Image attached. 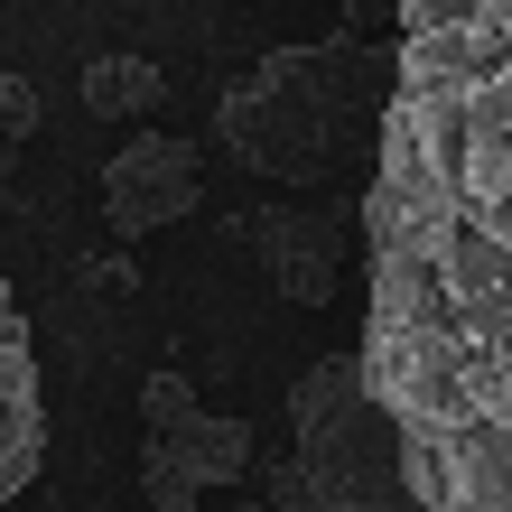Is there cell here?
Wrapping results in <instances>:
<instances>
[{
  "mask_svg": "<svg viewBox=\"0 0 512 512\" xmlns=\"http://www.w3.org/2000/svg\"><path fill=\"white\" fill-rule=\"evenodd\" d=\"M354 354L410 503L512 512V0H401Z\"/></svg>",
  "mask_w": 512,
  "mask_h": 512,
  "instance_id": "6da1fadb",
  "label": "cell"
},
{
  "mask_svg": "<svg viewBox=\"0 0 512 512\" xmlns=\"http://www.w3.org/2000/svg\"><path fill=\"white\" fill-rule=\"evenodd\" d=\"M382 112H391V56L364 47L354 28L317 47H280L243 66L215 103V140L243 159L252 177L280 187H336L345 168L373 177L382 149Z\"/></svg>",
  "mask_w": 512,
  "mask_h": 512,
  "instance_id": "7a4b0ae2",
  "label": "cell"
},
{
  "mask_svg": "<svg viewBox=\"0 0 512 512\" xmlns=\"http://www.w3.org/2000/svg\"><path fill=\"white\" fill-rule=\"evenodd\" d=\"M289 466L308 475L317 512H419L401 419L364 382V354H317L289 391Z\"/></svg>",
  "mask_w": 512,
  "mask_h": 512,
  "instance_id": "3957f363",
  "label": "cell"
},
{
  "mask_svg": "<svg viewBox=\"0 0 512 512\" xmlns=\"http://www.w3.org/2000/svg\"><path fill=\"white\" fill-rule=\"evenodd\" d=\"M252 466H261L252 419L187 410V419H168V429H149V447H140V503L149 512H196L215 485H252Z\"/></svg>",
  "mask_w": 512,
  "mask_h": 512,
  "instance_id": "277c9868",
  "label": "cell"
},
{
  "mask_svg": "<svg viewBox=\"0 0 512 512\" xmlns=\"http://www.w3.org/2000/svg\"><path fill=\"white\" fill-rule=\"evenodd\" d=\"M205 205V149L177 140V131H131L122 149L103 159V224L140 243L159 224H187Z\"/></svg>",
  "mask_w": 512,
  "mask_h": 512,
  "instance_id": "5b68a950",
  "label": "cell"
},
{
  "mask_svg": "<svg viewBox=\"0 0 512 512\" xmlns=\"http://www.w3.org/2000/svg\"><path fill=\"white\" fill-rule=\"evenodd\" d=\"M233 233H243L252 270L280 298H298V308H326V298H336V280H345V224L326 215V205H261V215H243Z\"/></svg>",
  "mask_w": 512,
  "mask_h": 512,
  "instance_id": "8992f818",
  "label": "cell"
},
{
  "mask_svg": "<svg viewBox=\"0 0 512 512\" xmlns=\"http://www.w3.org/2000/svg\"><path fill=\"white\" fill-rule=\"evenodd\" d=\"M47 466V391H38V345H28V317L10 298V270H0V512H10Z\"/></svg>",
  "mask_w": 512,
  "mask_h": 512,
  "instance_id": "52a82bcc",
  "label": "cell"
},
{
  "mask_svg": "<svg viewBox=\"0 0 512 512\" xmlns=\"http://www.w3.org/2000/svg\"><path fill=\"white\" fill-rule=\"evenodd\" d=\"M159 103H168V75L149 56H94L84 66V112L94 122H149Z\"/></svg>",
  "mask_w": 512,
  "mask_h": 512,
  "instance_id": "ba28073f",
  "label": "cell"
},
{
  "mask_svg": "<svg viewBox=\"0 0 512 512\" xmlns=\"http://www.w3.org/2000/svg\"><path fill=\"white\" fill-rule=\"evenodd\" d=\"M261 475V503L270 512H317V494H308V475H298L289 457H270V466H252Z\"/></svg>",
  "mask_w": 512,
  "mask_h": 512,
  "instance_id": "9c48e42d",
  "label": "cell"
},
{
  "mask_svg": "<svg viewBox=\"0 0 512 512\" xmlns=\"http://www.w3.org/2000/svg\"><path fill=\"white\" fill-rule=\"evenodd\" d=\"M28 131H38V84L0 75V140H28Z\"/></svg>",
  "mask_w": 512,
  "mask_h": 512,
  "instance_id": "30bf717a",
  "label": "cell"
},
{
  "mask_svg": "<svg viewBox=\"0 0 512 512\" xmlns=\"http://www.w3.org/2000/svg\"><path fill=\"white\" fill-rule=\"evenodd\" d=\"M140 410H149V429H168V419H187V410H196V391H187V373H149V391H140Z\"/></svg>",
  "mask_w": 512,
  "mask_h": 512,
  "instance_id": "8fae6325",
  "label": "cell"
}]
</instances>
